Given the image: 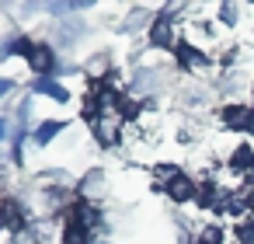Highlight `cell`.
Listing matches in <instances>:
<instances>
[{"mask_svg": "<svg viewBox=\"0 0 254 244\" xmlns=\"http://www.w3.org/2000/svg\"><path fill=\"white\" fill-rule=\"evenodd\" d=\"M160 81H164V74L157 67H136L129 77V91H132V98H143V94H153L160 87Z\"/></svg>", "mask_w": 254, "mask_h": 244, "instance_id": "1", "label": "cell"}, {"mask_svg": "<svg viewBox=\"0 0 254 244\" xmlns=\"http://www.w3.org/2000/svg\"><path fill=\"white\" fill-rule=\"evenodd\" d=\"M219 119H223V126H226V129L254 133V108H247V105H226V108L219 112Z\"/></svg>", "mask_w": 254, "mask_h": 244, "instance_id": "2", "label": "cell"}, {"mask_svg": "<svg viewBox=\"0 0 254 244\" xmlns=\"http://www.w3.org/2000/svg\"><path fill=\"white\" fill-rule=\"evenodd\" d=\"M0 223H4L14 237L28 230V216H25V209H21L18 199H4V206H0Z\"/></svg>", "mask_w": 254, "mask_h": 244, "instance_id": "3", "label": "cell"}, {"mask_svg": "<svg viewBox=\"0 0 254 244\" xmlns=\"http://www.w3.org/2000/svg\"><path fill=\"white\" fill-rule=\"evenodd\" d=\"M174 53H178V63L188 67V70H205V67H209V56H205L202 49H195L191 42H178Z\"/></svg>", "mask_w": 254, "mask_h": 244, "instance_id": "4", "label": "cell"}, {"mask_svg": "<svg viewBox=\"0 0 254 244\" xmlns=\"http://www.w3.org/2000/svg\"><path fill=\"white\" fill-rule=\"evenodd\" d=\"M28 63H32V70H35V74H42V77H46V74H53V70L60 67V63H56L53 46H35V53L28 56Z\"/></svg>", "mask_w": 254, "mask_h": 244, "instance_id": "5", "label": "cell"}, {"mask_svg": "<svg viewBox=\"0 0 254 244\" xmlns=\"http://www.w3.org/2000/svg\"><path fill=\"white\" fill-rule=\"evenodd\" d=\"M94 133H98V140L101 143H119V136H122V119L119 115H105V119H98L94 122Z\"/></svg>", "mask_w": 254, "mask_h": 244, "instance_id": "6", "label": "cell"}, {"mask_svg": "<svg viewBox=\"0 0 254 244\" xmlns=\"http://www.w3.org/2000/svg\"><path fill=\"white\" fill-rule=\"evenodd\" d=\"M164 192H167V195H171L174 202H188V199H195V195H198L195 181H191V178H188L185 171H181V174H178V178H174V181H171V185H167Z\"/></svg>", "mask_w": 254, "mask_h": 244, "instance_id": "7", "label": "cell"}, {"mask_svg": "<svg viewBox=\"0 0 254 244\" xmlns=\"http://www.w3.org/2000/svg\"><path fill=\"white\" fill-rule=\"evenodd\" d=\"M150 42H153L157 49H171V46H174V25H171L167 18H157V21L150 25Z\"/></svg>", "mask_w": 254, "mask_h": 244, "instance_id": "8", "label": "cell"}, {"mask_svg": "<svg viewBox=\"0 0 254 244\" xmlns=\"http://www.w3.org/2000/svg\"><path fill=\"white\" fill-rule=\"evenodd\" d=\"M230 171H237V174H247L251 167H254V150L244 143V147H237L233 154H230V164H226Z\"/></svg>", "mask_w": 254, "mask_h": 244, "instance_id": "9", "label": "cell"}, {"mask_svg": "<svg viewBox=\"0 0 254 244\" xmlns=\"http://www.w3.org/2000/svg\"><path fill=\"white\" fill-rule=\"evenodd\" d=\"M32 91H35V94H49V98H56V101H66V98H70L66 87H63L60 81H53V77H39V81L32 84Z\"/></svg>", "mask_w": 254, "mask_h": 244, "instance_id": "10", "label": "cell"}, {"mask_svg": "<svg viewBox=\"0 0 254 244\" xmlns=\"http://www.w3.org/2000/svg\"><path fill=\"white\" fill-rule=\"evenodd\" d=\"M60 133H63V122H42V126L35 129V143H39V147H49Z\"/></svg>", "mask_w": 254, "mask_h": 244, "instance_id": "11", "label": "cell"}, {"mask_svg": "<svg viewBox=\"0 0 254 244\" xmlns=\"http://www.w3.org/2000/svg\"><path fill=\"white\" fill-rule=\"evenodd\" d=\"M14 115H18V129L25 133V126H32V115H35V108H32V98H25V101L14 108Z\"/></svg>", "mask_w": 254, "mask_h": 244, "instance_id": "12", "label": "cell"}, {"mask_svg": "<svg viewBox=\"0 0 254 244\" xmlns=\"http://www.w3.org/2000/svg\"><path fill=\"white\" fill-rule=\"evenodd\" d=\"M63 244H91V241H87V230H84V227L66 223V230H63Z\"/></svg>", "mask_w": 254, "mask_h": 244, "instance_id": "13", "label": "cell"}, {"mask_svg": "<svg viewBox=\"0 0 254 244\" xmlns=\"http://www.w3.org/2000/svg\"><path fill=\"white\" fill-rule=\"evenodd\" d=\"M198 244H223V230H219V223H209V227H202V234H198Z\"/></svg>", "mask_w": 254, "mask_h": 244, "instance_id": "14", "label": "cell"}, {"mask_svg": "<svg viewBox=\"0 0 254 244\" xmlns=\"http://www.w3.org/2000/svg\"><path fill=\"white\" fill-rule=\"evenodd\" d=\"M178 174H181V171H178V164H157V181H160L164 188H167Z\"/></svg>", "mask_w": 254, "mask_h": 244, "instance_id": "15", "label": "cell"}, {"mask_svg": "<svg viewBox=\"0 0 254 244\" xmlns=\"http://www.w3.org/2000/svg\"><path fill=\"white\" fill-rule=\"evenodd\" d=\"M237 18H240V7H237V4H223V7H219V21H223L226 28H233Z\"/></svg>", "mask_w": 254, "mask_h": 244, "instance_id": "16", "label": "cell"}, {"mask_svg": "<svg viewBox=\"0 0 254 244\" xmlns=\"http://www.w3.org/2000/svg\"><path fill=\"white\" fill-rule=\"evenodd\" d=\"M157 18H150V11H132L129 14V32H139L143 25H153Z\"/></svg>", "mask_w": 254, "mask_h": 244, "instance_id": "17", "label": "cell"}, {"mask_svg": "<svg viewBox=\"0 0 254 244\" xmlns=\"http://www.w3.org/2000/svg\"><path fill=\"white\" fill-rule=\"evenodd\" d=\"M87 70H91V74H94V77L101 81V74L108 70V56H105V53H98V56H94V60L87 63Z\"/></svg>", "mask_w": 254, "mask_h": 244, "instance_id": "18", "label": "cell"}, {"mask_svg": "<svg viewBox=\"0 0 254 244\" xmlns=\"http://www.w3.org/2000/svg\"><path fill=\"white\" fill-rule=\"evenodd\" d=\"M7 91H11V81H7V77H0V98H4Z\"/></svg>", "mask_w": 254, "mask_h": 244, "instance_id": "19", "label": "cell"}, {"mask_svg": "<svg viewBox=\"0 0 254 244\" xmlns=\"http://www.w3.org/2000/svg\"><path fill=\"white\" fill-rule=\"evenodd\" d=\"M4 136H7V122L0 119V143H4Z\"/></svg>", "mask_w": 254, "mask_h": 244, "instance_id": "20", "label": "cell"}, {"mask_svg": "<svg viewBox=\"0 0 254 244\" xmlns=\"http://www.w3.org/2000/svg\"><path fill=\"white\" fill-rule=\"evenodd\" d=\"M98 244H108V241H98Z\"/></svg>", "mask_w": 254, "mask_h": 244, "instance_id": "21", "label": "cell"}]
</instances>
